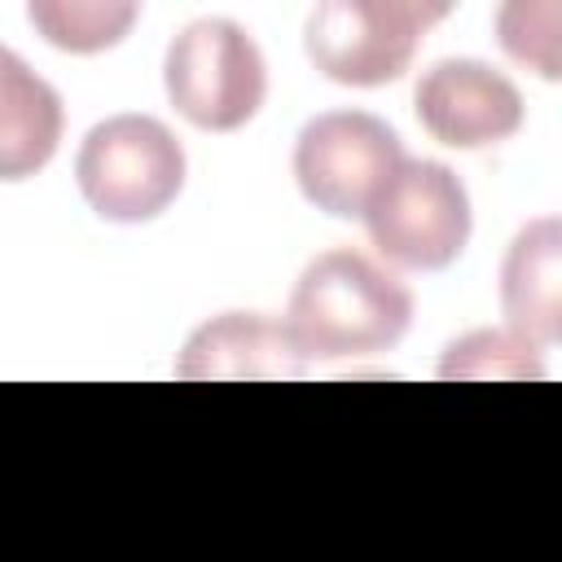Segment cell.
I'll return each mask as SVG.
<instances>
[{
    "label": "cell",
    "instance_id": "obj_1",
    "mask_svg": "<svg viewBox=\"0 0 562 562\" xmlns=\"http://www.w3.org/2000/svg\"><path fill=\"white\" fill-rule=\"evenodd\" d=\"M413 325V290L360 250L316 255L285 307V329L303 360H347L395 347Z\"/></svg>",
    "mask_w": 562,
    "mask_h": 562
},
{
    "label": "cell",
    "instance_id": "obj_5",
    "mask_svg": "<svg viewBox=\"0 0 562 562\" xmlns=\"http://www.w3.org/2000/svg\"><path fill=\"white\" fill-rule=\"evenodd\" d=\"M400 167L404 145L395 127L369 110H325L294 140L299 193L334 220H364Z\"/></svg>",
    "mask_w": 562,
    "mask_h": 562
},
{
    "label": "cell",
    "instance_id": "obj_11",
    "mask_svg": "<svg viewBox=\"0 0 562 562\" xmlns=\"http://www.w3.org/2000/svg\"><path fill=\"white\" fill-rule=\"evenodd\" d=\"M443 382H540L544 360L540 347L522 334L505 329H470L457 342H448L439 360Z\"/></svg>",
    "mask_w": 562,
    "mask_h": 562
},
{
    "label": "cell",
    "instance_id": "obj_7",
    "mask_svg": "<svg viewBox=\"0 0 562 562\" xmlns=\"http://www.w3.org/2000/svg\"><path fill=\"white\" fill-rule=\"evenodd\" d=\"M417 123L452 149H487L522 127V92L479 57L435 61L413 92Z\"/></svg>",
    "mask_w": 562,
    "mask_h": 562
},
{
    "label": "cell",
    "instance_id": "obj_12",
    "mask_svg": "<svg viewBox=\"0 0 562 562\" xmlns=\"http://www.w3.org/2000/svg\"><path fill=\"white\" fill-rule=\"evenodd\" d=\"M26 18L61 53H105L132 31L136 4H119V0H35L26 9Z\"/></svg>",
    "mask_w": 562,
    "mask_h": 562
},
{
    "label": "cell",
    "instance_id": "obj_10",
    "mask_svg": "<svg viewBox=\"0 0 562 562\" xmlns=\"http://www.w3.org/2000/svg\"><path fill=\"white\" fill-rule=\"evenodd\" d=\"M61 97L26 70L18 53H0V176L26 180L57 154Z\"/></svg>",
    "mask_w": 562,
    "mask_h": 562
},
{
    "label": "cell",
    "instance_id": "obj_6",
    "mask_svg": "<svg viewBox=\"0 0 562 562\" xmlns=\"http://www.w3.org/2000/svg\"><path fill=\"white\" fill-rule=\"evenodd\" d=\"M373 250L408 272H443L470 241V193L448 162L404 158L364 215Z\"/></svg>",
    "mask_w": 562,
    "mask_h": 562
},
{
    "label": "cell",
    "instance_id": "obj_9",
    "mask_svg": "<svg viewBox=\"0 0 562 562\" xmlns=\"http://www.w3.org/2000/svg\"><path fill=\"white\" fill-rule=\"evenodd\" d=\"M501 312L527 342H562V215H540L514 233L501 263Z\"/></svg>",
    "mask_w": 562,
    "mask_h": 562
},
{
    "label": "cell",
    "instance_id": "obj_13",
    "mask_svg": "<svg viewBox=\"0 0 562 562\" xmlns=\"http://www.w3.org/2000/svg\"><path fill=\"white\" fill-rule=\"evenodd\" d=\"M501 48L531 75L562 83V0H509L496 9Z\"/></svg>",
    "mask_w": 562,
    "mask_h": 562
},
{
    "label": "cell",
    "instance_id": "obj_3",
    "mask_svg": "<svg viewBox=\"0 0 562 562\" xmlns=\"http://www.w3.org/2000/svg\"><path fill=\"white\" fill-rule=\"evenodd\" d=\"M162 88L198 132H237L268 97V66L246 26L233 18H198L167 44Z\"/></svg>",
    "mask_w": 562,
    "mask_h": 562
},
{
    "label": "cell",
    "instance_id": "obj_4",
    "mask_svg": "<svg viewBox=\"0 0 562 562\" xmlns=\"http://www.w3.org/2000/svg\"><path fill=\"white\" fill-rule=\"evenodd\" d=\"M443 18L448 4L426 0H325L307 18L303 48L334 83L382 88L413 66L422 35Z\"/></svg>",
    "mask_w": 562,
    "mask_h": 562
},
{
    "label": "cell",
    "instance_id": "obj_2",
    "mask_svg": "<svg viewBox=\"0 0 562 562\" xmlns=\"http://www.w3.org/2000/svg\"><path fill=\"white\" fill-rule=\"evenodd\" d=\"M184 167V145L154 114H110L75 154L79 193L110 224L158 220L180 198Z\"/></svg>",
    "mask_w": 562,
    "mask_h": 562
},
{
    "label": "cell",
    "instance_id": "obj_8",
    "mask_svg": "<svg viewBox=\"0 0 562 562\" xmlns=\"http://www.w3.org/2000/svg\"><path fill=\"white\" fill-rule=\"evenodd\" d=\"M307 360L285 321L263 312H220L198 325L176 360L180 382H285L303 378Z\"/></svg>",
    "mask_w": 562,
    "mask_h": 562
}]
</instances>
